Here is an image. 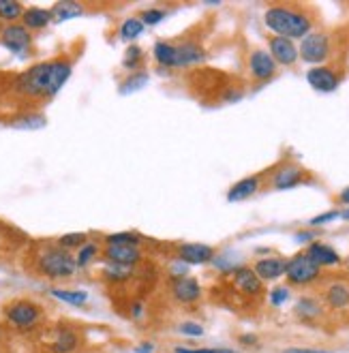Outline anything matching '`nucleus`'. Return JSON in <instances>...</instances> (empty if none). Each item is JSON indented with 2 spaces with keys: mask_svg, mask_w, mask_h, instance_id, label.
Segmentation results:
<instances>
[{
  "mask_svg": "<svg viewBox=\"0 0 349 353\" xmlns=\"http://www.w3.org/2000/svg\"><path fill=\"white\" fill-rule=\"evenodd\" d=\"M73 73V60L69 56H56L37 62L28 71L19 73L13 81V92L30 101L54 99Z\"/></svg>",
  "mask_w": 349,
  "mask_h": 353,
  "instance_id": "obj_1",
  "label": "nucleus"
},
{
  "mask_svg": "<svg viewBox=\"0 0 349 353\" xmlns=\"http://www.w3.org/2000/svg\"><path fill=\"white\" fill-rule=\"evenodd\" d=\"M263 22L277 37L285 39H304L313 32L317 24V13L309 5L300 3H277L270 5L263 13Z\"/></svg>",
  "mask_w": 349,
  "mask_h": 353,
  "instance_id": "obj_2",
  "label": "nucleus"
},
{
  "mask_svg": "<svg viewBox=\"0 0 349 353\" xmlns=\"http://www.w3.org/2000/svg\"><path fill=\"white\" fill-rule=\"evenodd\" d=\"M32 272L48 281H69L77 272L75 255L60 248L56 242L39 244L32 253Z\"/></svg>",
  "mask_w": 349,
  "mask_h": 353,
  "instance_id": "obj_3",
  "label": "nucleus"
},
{
  "mask_svg": "<svg viewBox=\"0 0 349 353\" xmlns=\"http://www.w3.org/2000/svg\"><path fill=\"white\" fill-rule=\"evenodd\" d=\"M3 317L9 327L26 334V332H32L43 323L46 310L39 302H34L30 298H15L3 306Z\"/></svg>",
  "mask_w": 349,
  "mask_h": 353,
  "instance_id": "obj_4",
  "label": "nucleus"
},
{
  "mask_svg": "<svg viewBox=\"0 0 349 353\" xmlns=\"http://www.w3.org/2000/svg\"><path fill=\"white\" fill-rule=\"evenodd\" d=\"M285 279L292 287H309V285L319 283L323 274H321V268L302 251V253H296L292 259H287Z\"/></svg>",
  "mask_w": 349,
  "mask_h": 353,
  "instance_id": "obj_5",
  "label": "nucleus"
},
{
  "mask_svg": "<svg viewBox=\"0 0 349 353\" xmlns=\"http://www.w3.org/2000/svg\"><path fill=\"white\" fill-rule=\"evenodd\" d=\"M335 46H332V34H328L323 30H313L309 32L298 48V56L306 62V65H323L332 58Z\"/></svg>",
  "mask_w": 349,
  "mask_h": 353,
  "instance_id": "obj_6",
  "label": "nucleus"
},
{
  "mask_svg": "<svg viewBox=\"0 0 349 353\" xmlns=\"http://www.w3.org/2000/svg\"><path fill=\"white\" fill-rule=\"evenodd\" d=\"M0 46L19 58H28L34 54V34L22 22L9 24L0 30Z\"/></svg>",
  "mask_w": 349,
  "mask_h": 353,
  "instance_id": "obj_7",
  "label": "nucleus"
},
{
  "mask_svg": "<svg viewBox=\"0 0 349 353\" xmlns=\"http://www.w3.org/2000/svg\"><path fill=\"white\" fill-rule=\"evenodd\" d=\"M319 300L330 313H339V315L349 313V281L343 276L328 279Z\"/></svg>",
  "mask_w": 349,
  "mask_h": 353,
  "instance_id": "obj_8",
  "label": "nucleus"
},
{
  "mask_svg": "<svg viewBox=\"0 0 349 353\" xmlns=\"http://www.w3.org/2000/svg\"><path fill=\"white\" fill-rule=\"evenodd\" d=\"M101 257L106 259V263L122 265V268H137L146 259L141 246H129V244H108L101 248Z\"/></svg>",
  "mask_w": 349,
  "mask_h": 353,
  "instance_id": "obj_9",
  "label": "nucleus"
},
{
  "mask_svg": "<svg viewBox=\"0 0 349 353\" xmlns=\"http://www.w3.org/2000/svg\"><path fill=\"white\" fill-rule=\"evenodd\" d=\"M232 279V289L242 296V298H249V300H259L263 296V283L259 281V276L253 272V268H236L234 272H230Z\"/></svg>",
  "mask_w": 349,
  "mask_h": 353,
  "instance_id": "obj_10",
  "label": "nucleus"
},
{
  "mask_svg": "<svg viewBox=\"0 0 349 353\" xmlns=\"http://www.w3.org/2000/svg\"><path fill=\"white\" fill-rule=\"evenodd\" d=\"M311 176L309 172H306L304 168H300V165L296 163H283V165H277V168L272 170V189L277 191H285V189H294V186H300L304 182H309Z\"/></svg>",
  "mask_w": 349,
  "mask_h": 353,
  "instance_id": "obj_11",
  "label": "nucleus"
},
{
  "mask_svg": "<svg viewBox=\"0 0 349 353\" xmlns=\"http://www.w3.org/2000/svg\"><path fill=\"white\" fill-rule=\"evenodd\" d=\"M345 73L343 69L335 67V65H319V67H313L306 73V81L319 92H332L341 86Z\"/></svg>",
  "mask_w": 349,
  "mask_h": 353,
  "instance_id": "obj_12",
  "label": "nucleus"
},
{
  "mask_svg": "<svg viewBox=\"0 0 349 353\" xmlns=\"http://www.w3.org/2000/svg\"><path fill=\"white\" fill-rule=\"evenodd\" d=\"M246 69L255 84H266L277 75V62L266 50H253L249 54V62H246Z\"/></svg>",
  "mask_w": 349,
  "mask_h": 353,
  "instance_id": "obj_13",
  "label": "nucleus"
},
{
  "mask_svg": "<svg viewBox=\"0 0 349 353\" xmlns=\"http://www.w3.org/2000/svg\"><path fill=\"white\" fill-rule=\"evenodd\" d=\"M170 296L174 298L176 304H195L199 298H201V287L197 283V279L193 276H184V274H178L170 281Z\"/></svg>",
  "mask_w": 349,
  "mask_h": 353,
  "instance_id": "obj_14",
  "label": "nucleus"
},
{
  "mask_svg": "<svg viewBox=\"0 0 349 353\" xmlns=\"http://www.w3.org/2000/svg\"><path fill=\"white\" fill-rule=\"evenodd\" d=\"M268 54L272 56V60L281 67H294L298 62V46L294 43L292 39L285 37H268Z\"/></svg>",
  "mask_w": 349,
  "mask_h": 353,
  "instance_id": "obj_15",
  "label": "nucleus"
},
{
  "mask_svg": "<svg viewBox=\"0 0 349 353\" xmlns=\"http://www.w3.org/2000/svg\"><path fill=\"white\" fill-rule=\"evenodd\" d=\"M176 257L182 263L203 265L215 259V248L208 244H199V242H184V244H176Z\"/></svg>",
  "mask_w": 349,
  "mask_h": 353,
  "instance_id": "obj_16",
  "label": "nucleus"
},
{
  "mask_svg": "<svg viewBox=\"0 0 349 353\" xmlns=\"http://www.w3.org/2000/svg\"><path fill=\"white\" fill-rule=\"evenodd\" d=\"M178 65L180 69H187V67H195L199 62L206 60V50L199 43V39L195 37H184L178 39Z\"/></svg>",
  "mask_w": 349,
  "mask_h": 353,
  "instance_id": "obj_17",
  "label": "nucleus"
},
{
  "mask_svg": "<svg viewBox=\"0 0 349 353\" xmlns=\"http://www.w3.org/2000/svg\"><path fill=\"white\" fill-rule=\"evenodd\" d=\"M79 347H81V336L75 327H71V325L54 327V336L50 341L52 353H75Z\"/></svg>",
  "mask_w": 349,
  "mask_h": 353,
  "instance_id": "obj_18",
  "label": "nucleus"
},
{
  "mask_svg": "<svg viewBox=\"0 0 349 353\" xmlns=\"http://www.w3.org/2000/svg\"><path fill=\"white\" fill-rule=\"evenodd\" d=\"M270 170H266L261 174H253V176H246L242 178L240 182H236L232 189L228 191V201H244V199H249L253 197L259 189H261V184H263V178L268 176Z\"/></svg>",
  "mask_w": 349,
  "mask_h": 353,
  "instance_id": "obj_19",
  "label": "nucleus"
},
{
  "mask_svg": "<svg viewBox=\"0 0 349 353\" xmlns=\"http://www.w3.org/2000/svg\"><path fill=\"white\" fill-rule=\"evenodd\" d=\"M294 313L302 323H317L326 315V306L317 296H302L294 306Z\"/></svg>",
  "mask_w": 349,
  "mask_h": 353,
  "instance_id": "obj_20",
  "label": "nucleus"
},
{
  "mask_svg": "<svg viewBox=\"0 0 349 353\" xmlns=\"http://www.w3.org/2000/svg\"><path fill=\"white\" fill-rule=\"evenodd\" d=\"M285 265H287V259L283 257H263L253 263V272L259 276L261 283H268V281H277L285 276Z\"/></svg>",
  "mask_w": 349,
  "mask_h": 353,
  "instance_id": "obj_21",
  "label": "nucleus"
},
{
  "mask_svg": "<svg viewBox=\"0 0 349 353\" xmlns=\"http://www.w3.org/2000/svg\"><path fill=\"white\" fill-rule=\"evenodd\" d=\"M152 56L157 60V65L163 69H180L178 65V43L168 39H159L152 46Z\"/></svg>",
  "mask_w": 349,
  "mask_h": 353,
  "instance_id": "obj_22",
  "label": "nucleus"
},
{
  "mask_svg": "<svg viewBox=\"0 0 349 353\" xmlns=\"http://www.w3.org/2000/svg\"><path fill=\"white\" fill-rule=\"evenodd\" d=\"M306 255H309L319 268H332V265H339L343 259H341V255L335 251L332 246H328V244H323V242H311L309 244V248L304 251Z\"/></svg>",
  "mask_w": 349,
  "mask_h": 353,
  "instance_id": "obj_23",
  "label": "nucleus"
},
{
  "mask_svg": "<svg viewBox=\"0 0 349 353\" xmlns=\"http://www.w3.org/2000/svg\"><path fill=\"white\" fill-rule=\"evenodd\" d=\"M22 24L30 32L46 30L52 24V11L50 9H43V7H26V11L22 15Z\"/></svg>",
  "mask_w": 349,
  "mask_h": 353,
  "instance_id": "obj_24",
  "label": "nucleus"
},
{
  "mask_svg": "<svg viewBox=\"0 0 349 353\" xmlns=\"http://www.w3.org/2000/svg\"><path fill=\"white\" fill-rule=\"evenodd\" d=\"M50 11H52V22L60 24V22H67V19L84 15L86 7L75 3V0H60V3H56Z\"/></svg>",
  "mask_w": 349,
  "mask_h": 353,
  "instance_id": "obj_25",
  "label": "nucleus"
},
{
  "mask_svg": "<svg viewBox=\"0 0 349 353\" xmlns=\"http://www.w3.org/2000/svg\"><path fill=\"white\" fill-rule=\"evenodd\" d=\"M26 7L17 0H0V24L9 26V24H17L22 22Z\"/></svg>",
  "mask_w": 349,
  "mask_h": 353,
  "instance_id": "obj_26",
  "label": "nucleus"
},
{
  "mask_svg": "<svg viewBox=\"0 0 349 353\" xmlns=\"http://www.w3.org/2000/svg\"><path fill=\"white\" fill-rule=\"evenodd\" d=\"M50 294L60 300V302H67L71 306H84L88 302V294L81 292V289H63V287H52Z\"/></svg>",
  "mask_w": 349,
  "mask_h": 353,
  "instance_id": "obj_27",
  "label": "nucleus"
},
{
  "mask_svg": "<svg viewBox=\"0 0 349 353\" xmlns=\"http://www.w3.org/2000/svg\"><path fill=\"white\" fill-rule=\"evenodd\" d=\"M143 62H146V54H143L139 46L133 43L125 50V56H122V69L129 73H137L143 67Z\"/></svg>",
  "mask_w": 349,
  "mask_h": 353,
  "instance_id": "obj_28",
  "label": "nucleus"
},
{
  "mask_svg": "<svg viewBox=\"0 0 349 353\" xmlns=\"http://www.w3.org/2000/svg\"><path fill=\"white\" fill-rule=\"evenodd\" d=\"M97 257H101V246L94 242V240H88L84 246L75 251V263H77V270L79 268H88Z\"/></svg>",
  "mask_w": 349,
  "mask_h": 353,
  "instance_id": "obj_29",
  "label": "nucleus"
},
{
  "mask_svg": "<svg viewBox=\"0 0 349 353\" xmlns=\"http://www.w3.org/2000/svg\"><path fill=\"white\" fill-rule=\"evenodd\" d=\"M88 240H90V234H86V232H75V234H65V236H60V238L56 240V244H58L60 248H65V251L73 253V251H79V248L84 246Z\"/></svg>",
  "mask_w": 349,
  "mask_h": 353,
  "instance_id": "obj_30",
  "label": "nucleus"
},
{
  "mask_svg": "<svg viewBox=\"0 0 349 353\" xmlns=\"http://www.w3.org/2000/svg\"><path fill=\"white\" fill-rule=\"evenodd\" d=\"M146 238L135 234V232H118V234H108L103 236V246L108 244H129V246H141Z\"/></svg>",
  "mask_w": 349,
  "mask_h": 353,
  "instance_id": "obj_31",
  "label": "nucleus"
},
{
  "mask_svg": "<svg viewBox=\"0 0 349 353\" xmlns=\"http://www.w3.org/2000/svg\"><path fill=\"white\" fill-rule=\"evenodd\" d=\"M172 13V9H163V7H148V9H143V11H139V22L143 24V26H157V24H161L163 19H166L168 15Z\"/></svg>",
  "mask_w": 349,
  "mask_h": 353,
  "instance_id": "obj_32",
  "label": "nucleus"
},
{
  "mask_svg": "<svg viewBox=\"0 0 349 353\" xmlns=\"http://www.w3.org/2000/svg\"><path fill=\"white\" fill-rule=\"evenodd\" d=\"M143 28H146V26L139 22L137 15L135 17H127L125 22L120 24V39L122 41H135L143 32Z\"/></svg>",
  "mask_w": 349,
  "mask_h": 353,
  "instance_id": "obj_33",
  "label": "nucleus"
},
{
  "mask_svg": "<svg viewBox=\"0 0 349 353\" xmlns=\"http://www.w3.org/2000/svg\"><path fill=\"white\" fill-rule=\"evenodd\" d=\"M146 81H148V73L146 71H137V73H131L125 81H122V92H135L139 90L141 86H146Z\"/></svg>",
  "mask_w": 349,
  "mask_h": 353,
  "instance_id": "obj_34",
  "label": "nucleus"
},
{
  "mask_svg": "<svg viewBox=\"0 0 349 353\" xmlns=\"http://www.w3.org/2000/svg\"><path fill=\"white\" fill-rule=\"evenodd\" d=\"M178 330L182 332V334H187V336H201L203 334V327L195 321H182L178 325Z\"/></svg>",
  "mask_w": 349,
  "mask_h": 353,
  "instance_id": "obj_35",
  "label": "nucleus"
},
{
  "mask_svg": "<svg viewBox=\"0 0 349 353\" xmlns=\"http://www.w3.org/2000/svg\"><path fill=\"white\" fill-rule=\"evenodd\" d=\"M287 298H290V289L287 287H277L270 292V304L272 306H281L287 302Z\"/></svg>",
  "mask_w": 349,
  "mask_h": 353,
  "instance_id": "obj_36",
  "label": "nucleus"
},
{
  "mask_svg": "<svg viewBox=\"0 0 349 353\" xmlns=\"http://www.w3.org/2000/svg\"><path fill=\"white\" fill-rule=\"evenodd\" d=\"M341 216V212L339 210H330V212H326V214H319V216H315L309 225H313V227H319V225H326V223H330V221H335V219H339Z\"/></svg>",
  "mask_w": 349,
  "mask_h": 353,
  "instance_id": "obj_37",
  "label": "nucleus"
},
{
  "mask_svg": "<svg viewBox=\"0 0 349 353\" xmlns=\"http://www.w3.org/2000/svg\"><path fill=\"white\" fill-rule=\"evenodd\" d=\"M174 353H234L232 349H187V347H176Z\"/></svg>",
  "mask_w": 349,
  "mask_h": 353,
  "instance_id": "obj_38",
  "label": "nucleus"
},
{
  "mask_svg": "<svg viewBox=\"0 0 349 353\" xmlns=\"http://www.w3.org/2000/svg\"><path fill=\"white\" fill-rule=\"evenodd\" d=\"M337 201H339V203H345V205H349V186H347V189H343V191L339 193Z\"/></svg>",
  "mask_w": 349,
  "mask_h": 353,
  "instance_id": "obj_39",
  "label": "nucleus"
},
{
  "mask_svg": "<svg viewBox=\"0 0 349 353\" xmlns=\"http://www.w3.org/2000/svg\"><path fill=\"white\" fill-rule=\"evenodd\" d=\"M285 353H326V351H319V349H287Z\"/></svg>",
  "mask_w": 349,
  "mask_h": 353,
  "instance_id": "obj_40",
  "label": "nucleus"
},
{
  "mask_svg": "<svg viewBox=\"0 0 349 353\" xmlns=\"http://www.w3.org/2000/svg\"><path fill=\"white\" fill-rule=\"evenodd\" d=\"M240 343H244V345H255L257 343V336H240Z\"/></svg>",
  "mask_w": 349,
  "mask_h": 353,
  "instance_id": "obj_41",
  "label": "nucleus"
},
{
  "mask_svg": "<svg viewBox=\"0 0 349 353\" xmlns=\"http://www.w3.org/2000/svg\"><path fill=\"white\" fill-rule=\"evenodd\" d=\"M3 248H5V238L0 236V253H3Z\"/></svg>",
  "mask_w": 349,
  "mask_h": 353,
  "instance_id": "obj_42",
  "label": "nucleus"
},
{
  "mask_svg": "<svg viewBox=\"0 0 349 353\" xmlns=\"http://www.w3.org/2000/svg\"><path fill=\"white\" fill-rule=\"evenodd\" d=\"M341 219H345V221H349V210H345V212H341Z\"/></svg>",
  "mask_w": 349,
  "mask_h": 353,
  "instance_id": "obj_43",
  "label": "nucleus"
},
{
  "mask_svg": "<svg viewBox=\"0 0 349 353\" xmlns=\"http://www.w3.org/2000/svg\"><path fill=\"white\" fill-rule=\"evenodd\" d=\"M0 30H3V24H0Z\"/></svg>",
  "mask_w": 349,
  "mask_h": 353,
  "instance_id": "obj_44",
  "label": "nucleus"
},
{
  "mask_svg": "<svg viewBox=\"0 0 349 353\" xmlns=\"http://www.w3.org/2000/svg\"><path fill=\"white\" fill-rule=\"evenodd\" d=\"M347 67H349V60H347Z\"/></svg>",
  "mask_w": 349,
  "mask_h": 353,
  "instance_id": "obj_45",
  "label": "nucleus"
}]
</instances>
